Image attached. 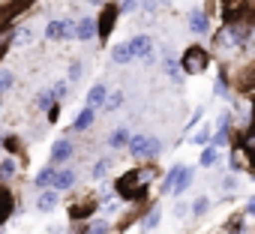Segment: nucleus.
<instances>
[{
  "instance_id": "c85d7f7f",
  "label": "nucleus",
  "mask_w": 255,
  "mask_h": 234,
  "mask_svg": "<svg viewBox=\"0 0 255 234\" xmlns=\"http://www.w3.org/2000/svg\"><path fill=\"white\" fill-rule=\"evenodd\" d=\"M135 177H138V183L147 189V186H150V180L156 177V171H153V165H144V168H138V171H135Z\"/></svg>"
},
{
  "instance_id": "f3484780",
  "label": "nucleus",
  "mask_w": 255,
  "mask_h": 234,
  "mask_svg": "<svg viewBox=\"0 0 255 234\" xmlns=\"http://www.w3.org/2000/svg\"><path fill=\"white\" fill-rule=\"evenodd\" d=\"M33 39H36V33H33V27H27V24H24V27H18V30L12 33V42H15V48H24V45H30Z\"/></svg>"
},
{
  "instance_id": "f257e3e1",
  "label": "nucleus",
  "mask_w": 255,
  "mask_h": 234,
  "mask_svg": "<svg viewBox=\"0 0 255 234\" xmlns=\"http://www.w3.org/2000/svg\"><path fill=\"white\" fill-rule=\"evenodd\" d=\"M126 147H129V153L135 159H153V156L162 153V141L153 138V135H129Z\"/></svg>"
},
{
  "instance_id": "0eeeda50",
  "label": "nucleus",
  "mask_w": 255,
  "mask_h": 234,
  "mask_svg": "<svg viewBox=\"0 0 255 234\" xmlns=\"http://www.w3.org/2000/svg\"><path fill=\"white\" fill-rule=\"evenodd\" d=\"M72 30H75V21H69V18L51 21L45 27V39H72Z\"/></svg>"
},
{
  "instance_id": "a211bd4d",
  "label": "nucleus",
  "mask_w": 255,
  "mask_h": 234,
  "mask_svg": "<svg viewBox=\"0 0 255 234\" xmlns=\"http://www.w3.org/2000/svg\"><path fill=\"white\" fill-rule=\"evenodd\" d=\"M189 183H192V168H180V174H177V180H174V195H183L186 189H189Z\"/></svg>"
},
{
  "instance_id": "9b49d317",
  "label": "nucleus",
  "mask_w": 255,
  "mask_h": 234,
  "mask_svg": "<svg viewBox=\"0 0 255 234\" xmlns=\"http://www.w3.org/2000/svg\"><path fill=\"white\" fill-rule=\"evenodd\" d=\"M189 30L192 33H207L210 30V21H207V12L204 9H192L189 12Z\"/></svg>"
},
{
  "instance_id": "58836bf2",
  "label": "nucleus",
  "mask_w": 255,
  "mask_h": 234,
  "mask_svg": "<svg viewBox=\"0 0 255 234\" xmlns=\"http://www.w3.org/2000/svg\"><path fill=\"white\" fill-rule=\"evenodd\" d=\"M117 9H120V12H132V9H135V0H120Z\"/></svg>"
},
{
  "instance_id": "ddd939ff",
  "label": "nucleus",
  "mask_w": 255,
  "mask_h": 234,
  "mask_svg": "<svg viewBox=\"0 0 255 234\" xmlns=\"http://www.w3.org/2000/svg\"><path fill=\"white\" fill-rule=\"evenodd\" d=\"M105 93H108V90H105V84H93V87L87 90V99H84L87 105H84V108H90V111H93V108H99V105L105 102Z\"/></svg>"
},
{
  "instance_id": "9d476101",
  "label": "nucleus",
  "mask_w": 255,
  "mask_h": 234,
  "mask_svg": "<svg viewBox=\"0 0 255 234\" xmlns=\"http://www.w3.org/2000/svg\"><path fill=\"white\" fill-rule=\"evenodd\" d=\"M93 36H96V21H93V18H81V21H75L72 39H81V42H87V39H93Z\"/></svg>"
},
{
  "instance_id": "b1692460",
  "label": "nucleus",
  "mask_w": 255,
  "mask_h": 234,
  "mask_svg": "<svg viewBox=\"0 0 255 234\" xmlns=\"http://www.w3.org/2000/svg\"><path fill=\"white\" fill-rule=\"evenodd\" d=\"M51 105H57V99H54V93H51V90H39V93H36V108H42V111H48Z\"/></svg>"
},
{
  "instance_id": "7c9ffc66",
  "label": "nucleus",
  "mask_w": 255,
  "mask_h": 234,
  "mask_svg": "<svg viewBox=\"0 0 255 234\" xmlns=\"http://www.w3.org/2000/svg\"><path fill=\"white\" fill-rule=\"evenodd\" d=\"M108 171H111V159H108V156H105V159H99V162L93 165V177H96V180H102Z\"/></svg>"
},
{
  "instance_id": "f03ea898",
  "label": "nucleus",
  "mask_w": 255,
  "mask_h": 234,
  "mask_svg": "<svg viewBox=\"0 0 255 234\" xmlns=\"http://www.w3.org/2000/svg\"><path fill=\"white\" fill-rule=\"evenodd\" d=\"M207 63H210V54H207V48H201V45H189V48L183 51V57H180V69H183L186 75H201V72L207 69Z\"/></svg>"
},
{
  "instance_id": "aec40b11",
  "label": "nucleus",
  "mask_w": 255,
  "mask_h": 234,
  "mask_svg": "<svg viewBox=\"0 0 255 234\" xmlns=\"http://www.w3.org/2000/svg\"><path fill=\"white\" fill-rule=\"evenodd\" d=\"M51 180H54V168H51V165L39 168V174L33 177V183H36L39 189H48V186H51Z\"/></svg>"
},
{
  "instance_id": "393cba45",
  "label": "nucleus",
  "mask_w": 255,
  "mask_h": 234,
  "mask_svg": "<svg viewBox=\"0 0 255 234\" xmlns=\"http://www.w3.org/2000/svg\"><path fill=\"white\" fill-rule=\"evenodd\" d=\"M177 174H180V165H174V168H171V171L162 177V183H159V192H162V195L174 189V180H177Z\"/></svg>"
},
{
  "instance_id": "1a4fd4ad",
  "label": "nucleus",
  "mask_w": 255,
  "mask_h": 234,
  "mask_svg": "<svg viewBox=\"0 0 255 234\" xmlns=\"http://www.w3.org/2000/svg\"><path fill=\"white\" fill-rule=\"evenodd\" d=\"M51 186H54V192H66V189H72V186H75V171H72V168H60V171H54Z\"/></svg>"
},
{
  "instance_id": "39448f33",
  "label": "nucleus",
  "mask_w": 255,
  "mask_h": 234,
  "mask_svg": "<svg viewBox=\"0 0 255 234\" xmlns=\"http://www.w3.org/2000/svg\"><path fill=\"white\" fill-rule=\"evenodd\" d=\"M249 0H222V12H225V24H237L240 15H246Z\"/></svg>"
},
{
  "instance_id": "4c0bfd02",
  "label": "nucleus",
  "mask_w": 255,
  "mask_h": 234,
  "mask_svg": "<svg viewBox=\"0 0 255 234\" xmlns=\"http://www.w3.org/2000/svg\"><path fill=\"white\" fill-rule=\"evenodd\" d=\"M78 78H81V63L75 60V63L69 66V81H78Z\"/></svg>"
},
{
  "instance_id": "2eb2a0df",
  "label": "nucleus",
  "mask_w": 255,
  "mask_h": 234,
  "mask_svg": "<svg viewBox=\"0 0 255 234\" xmlns=\"http://www.w3.org/2000/svg\"><path fill=\"white\" fill-rule=\"evenodd\" d=\"M96 207H99L96 201H87V198H84L81 204H72V207H69V219H75V222H78V219H84V216H90V213H93Z\"/></svg>"
},
{
  "instance_id": "4be33fe9",
  "label": "nucleus",
  "mask_w": 255,
  "mask_h": 234,
  "mask_svg": "<svg viewBox=\"0 0 255 234\" xmlns=\"http://www.w3.org/2000/svg\"><path fill=\"white\" fill-rule=\"evenodd\" d=\"M126 141H129V129L126 126H120V129H114L111 132V138H108V144L117 150V147H126Z\"/></svg>"
},
{
  "instance_id": "a878e982",
  "label": "nucleus",
  "mask_w": 255,
  "mask_h": 234,
  "mask_svg": "<svg viewBox=\"0 0 255 234\" xmlns=\"http://www.w3.org/2000/svg\"><path fill=\"white\" fill-rule=\"evenodd\" d=\"M15 171H18V162L15 159H3V162H0V180L15 177Z\"/></svg>"
},
{
  "instance_id": "c756f323",
  "label": "nucleus",
  "mask_w": 255,
  "mask_h": 234,
  "mask_svg": "<svg viewBox=\"0 0 255 234\" xmlns=\"http://www.w3.org/2000/svg\"><path fill=\"white\" fill-rule=\"evenodd\" d=\"M204 168H210V165H216V147H210V144H204V150H201V159H198Z\"/></svg>"
},
{
  "instance_id": "dca6fc26",
  "label": "nucleus",
  "mask_w": 255,
  "mask_h": 234,
  "mask_svg": "<svg viewBox=\"0 0 255 234\" xmlns=\"http://www.w3.org/2000/svg\"><path fill=\"white\" fill-rule=\"evenodd\" d=\"M36 207H39L42 213L54 210V207H57V192H54V189H42V192H39V198H36Z\"/></svg>"
},
{
  "instance_id": "473e14b6",
  "label": "nucleus",
  "mask_w": 255,
  "mask_h": 234,
  "mask_svg": "<svg viewBox=\"0 0 255 234\" xmlns=\"http://www.w3.org/2000/svg\"><path fill=\"white\" fill-rule=\"evenodd\" d=\"M207 207H210V201H207V195H204V198H198V201H195L192 213H195V216H204V213H207Z\"/></svg>"
},
{
  "instance_id": "423d86ee",
  "label": "nucleus",
  "mask_w": 255,
  "mask_h": 234,
  "mask_svg": "<svg viewBox=\"0 0 255 234\" xmlns=\"http://www.w3.org/2000/svg\"><path fill=\"white\" fill-rule=\"evenodd\" d=\"M126 48H129L132 57H150L153 54V39L147 33H141V36H132L129 42H126Z\"/></svg>"
},
{
  "instance_id": "7ed1b4c3",
  "label": "nucleus",
  "mask_w": 255,
  "mask_h": 234,
  "mask_svg": "<svg viewBox=\"0 0 255 234\" xmlns=\"http://www.w3.org/2000/svg\"><path fill=\"white\" fill-rule=\"evenodd\" d=\"M114 189H117V195L120 198H126V201H138V198H144V186L138 183V177H135V171H126L117 183H114Z\"/></svg>"
},
{
  "instance_id": "6e6552de",
  "label": "nucleus",
  "mask_w": 255,
  "mask_h": 234,
  "mask_svg": "<svg viewBox=\"0 0 255 234\" xmlns=\"http://www.w3.org/2000/svg\"><path fill=\"white\" fill-rule=\"evenodd\" d=\"M69 159H72V144H69L66 138L54 141V147H51V165H63V162H69Z\"/></svg>"
},
{
  "instance_id": "f704fd0d",
  "label": "nucleus",
  "mask_w": 255,
  "mask_h": 234,
  "mask_svg": "<svg viewBox=\"0 0 255 234\" xmlns=\"http://www.w3.org/2000/svg\"><path fill=\"white\" fill-rule=\"evenodd\" d=\"M216 93H219V96H228V78H225V72H222L219 81H216Z\"/></svg>"
},
{
  "instance_id": "cd10ccee",
  "label": "nucleus",
  "mask_w": 255,
  "mask_h": 234,
  "mask_svg": "<svg viewBox=\"0 0 255 234\" xmlns=\"http://www.w3.org/2000/svg\"><path fill=\"white\" fill-rule=\"evenodd\" d=\"M108 111H117L120 105H123V93L120 90H114V93H105V102H102Z\"/></svg>"
},
{
  "instance_id": "ea45409f",
  "label": "nucleus",
  "mask_w": 255,
  "mask_h": 234,
  "mask_svg": "<svg viewBox=\"0 0 255 234\" xmlns=\"http://www.w3.org/2000/svg\"><path fill=\"white\" fill-rule=\"evenodd\" d=\"M57 117H60V102H57V105H51V108H48V120H51V123H54V120H57Z\"/></svg>"
},
{
  "instance_id": "4468645a",
  "label": "nucleus",
  "mask_w": 255,
  "mask_h": 234,
  "mask_svg": "<svg viewBox=\"0 0 255 234\" xmlns=\"http://www.w3.org/2000/svg\"><path fill=\"white\" fill-rule=\"evenodd\" d=\"M93 120H96V111L81 108V111H78V117H75V123H72V129H75V132H84V129H90V126H93Z\"/></svg>"
},
{
  "instance_id": "c9c22d12",
  "label": "nucleus",
  "mask_w": 255,
  "mask_h": 234,
  "mask_svg": "<svg viewBox=\"0 0 255 234\" xmlns=\"http://www.w3.org/2000/svg\"><path fill=\"white\" fill-rule=\"evenodd\" d=\"M225 231H228V234H243V219L228 222V225H225Z\"/></svg>"
},
{
  "instance_id": "412c9836",
  "label": "nucleus",
  "mask_w": 255,
  "mask_h": 234,
  "mask_svg": "<svg viewBox=\"0 0 255 234\" xmlns=\"http://www.w3.org/2000/svg\"><path fill=\"white\" fill-rule=\"evenodd\" d=\"M111 60H114V63H120V66L132 60V54H129V48H126V42H120V45H114V48H111Z\"/></svg>"
},
{
  "instance_id": "20e7f679",
  "label": "nucleus",
  "mask_w": 255,
  "mask_h": 234,
  "mask_svg": "<svg viewBox=\"0 0 255 234\" xmlns=\"http://www.w3.org/2000/svg\"><path fill=\"white\" fill-rule=\"evenodd\" d=\"M117 15H120L117 3H108V6H102V15L93 18V21H96V36H99L102 42L111 36V30H114V24H117Z\"/></svg>"
},
{
  "instance_id": "5701e85b",
  "label": "nucleus",
  "mask_w": 255,
  "mask_h": 234,
  "mask_svg": "<svg viewBox=\"0 0 255 234\" xmlns=\"http://www.w3.org/2000/svg\"><path fill=\"white\" fill-rule=\"evenodd\" d=\"M159 222H162V210H159V207H153V210L144 216V222H141V231H153Z\"/></svg>"
},
{
  "instance_id": "2f4dec72",
  "label": "nucleus",
  "mask_w": 255,
  "mask_h": 234,
  "mask_svg": "<svg viewBox=\"0 0 255 234\" xmlns=\"http://www.w3.org/2000/svg\"><path fill=\"white\" fill-rule=\"evenodd\" d=\"M189 138H192L195 144H201V147H204V144H210V126H201V129H198L195 135H189Z\"/></svg>"
},
{
  "instance_id": "bb28decb",
  "label": "nucleus",
  "mask_w": 255,
  "mask_h": 234,
  "mask_svg": "<svg viewBox=\"0 0 255 234\" xmlns=\"http://www.w3.org/2000/svg\"><path fill=\"white\" fill-rule=\"evenodd\" d=\"M12 87H15V75H12V72H6V69H0V96L9 93Z\"/></svg>"
},
{
  "instance_id": "6ab92c4d",
  "label": "nucleus",
  "mask_w": 255,
  "mask_h": 234,
  "mask_svg": "<svg viewBox=\"0 0 255 234\" xmlns=\"http://www.w3.org/2000/svg\"><path fill=\"white\" fill-rule=\"evenodd\" d=\"M84 234H111V222L108 219H90Z\"/></svg>"
},
{
  "instance_id": "a19ab883",
  "label": "nucleus",
  "mask_w": 255,
  "mask_h": 234,
  "mask_svg": "<svg viewBox=\"0 0 255 234\" xmlns=\"http://www.w3.org/2000/svg\"><path fill=\"white\" fill-rule=\"evenodd\" d=\"M9 18H12V12H9V9H6V12H0V30H6Z\"/></svg>"
},
{
  "instance_id": "f8f14e48",
  "label": "nucleus",
  "mask_w": 255,
  "mask_h": 234,
  "mask_svg": "<svg viewBox=\"0 0 255 234\" xmlns=\"http://www.w3.org/2000/svg\"><path fill=\"white\" fill-rule=\"evenodd\" d=\"M12 207H15V201H12V192H9L6 186H0V225H3V222L12 216Z\"/></svg>"
},
{
  "instance_id": "72a5a7b5",
  "label": "nucleus",
  "mask_w": 255,
  "mask_h": 234,
  "mask_svg": "<svg viewBox=\"0 0 255 234\" xmlns=\"http://www.w3.org/2000/svg\"><path fill=\"white\" fill-rule=\"evenodd\" d=\"M51 93H54V99L63 105V96H66V84H63V81H57V84L51 87Z\"/></svg>"
},
{
  "instance_id": "e433bc0d",
  "label": "nucleus",
  "mask_w": 255,
  "mask_h": 234,
  "mask_svg": "<svg viewBox=\"0 0 255 234\" xmlns=\"http://www.w3.org/2000/svg\"><path fill=\"white\" fill-rule=\"evenodd\" d=\"M0 144H6V147H9L12 153H15V150L21 147V141H18V138H12V135H9V138H0Z\"/></svg>"
}]
</instances>
